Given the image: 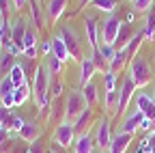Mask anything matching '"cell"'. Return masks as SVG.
Instances as JSON below:
<instances>
[{"label": "cell", "mask_w": 155, "mask_h": 153, "mask_svg": "<svg viewBox=\"0 0 155 153\" xmlns=\"http://www.w3.org/2000/svg\"><path fill=\"white\" fill-rule=\"evenodd\" d=\"M131 24H123L121 30H119V37H116V41H114V50H125L127 43L131 41Z\"/></svg>", "instance_id": "obj_19"}, {"label": "cell", "mask_w": 155, "mask_h": 153, "mask_svg": "<svg viewBox=\"0 0 155 153\" xmlns=\"http://www.w3.org/2000/svg\"><path fill=\"white\" fill-rule=\"evenodd\" d=\"M61 95H63V82L52 78V82H50V97L56 99V97H61Z\"/></svg>", "instance_id": "obj_33"}, {"label": "cell", "mask_w": 155, "mask_h": 153, "mask_svg": "<svg viewBox=\"0 0 155 153\" xmlns=\"http://www.w3.org/2000/svg\"><path fill=\"white\" fill-rule=\"evenodd\" d=\"M144 138L149 140V145H151V147H155V129H153V131H149V134H147Z\"/></svg>", "instance_id": "obj_41"}, {"label": "cell", "mask_w": 155, "mask_h": 153, "mask_svg": "<svg viewBox=\"0 0 155 153\" xmlns=\"http://www.w3.org/2000/svg\"><path fill=\"white\" fill-rule=\"evenodd\" d=\"M153 9H155V2H153Z\"/></svg>", "instance_id": "obj_48"}, {"label": "cell", "mask_w": 155, "mask_h": 153, "mask_svg": "<svg viewBox=\"0 0 155 153\" xmlns=\"http://www.w3.org/2000/svg\"><path fill=\"white\" fill-rule=\"evenodd\" d=\"M0 7H2V17L9 22V15H11V11H13V7L9 5V0H0Z\"/></svg>", "instance_id": "obj_36"}, {"label": "cell", "mask_w": 155, "mask_h": 153, "mask_svg": "<svg viewBox=\"0 0 155 153\" xmlns=\"http://www.w3.org/2000/svg\"><path fill=\"white\" fill-rule=\"evenodd\" d=\"M142 39H144V32H142V30H138V32L131 37V41H129V43H127V48H125L127 63H131L136 56H138V50H140V45H142Z\"/></svg>", "instance_id": "obj_16"}, {"label": "cell", "mask_w": 155, "mask_h": 153, "mask_svg": "<svg viewBox=\"0 0 155 153\" xmlns=\"http://www.w3.org/2000/svg\"><path fill=\"white\" fill-rule=\"evenodd\" d=\"M123 22L119 20V15H110L108 20L101 24V43H108V45H114L116 37H119V30H121Z\"/></svg>", "instance_id": "obj_5"}, {"label": "cell", "mask_w": 155, "mask_h": 153, "mask_svg": "<svg viewBox=\"0 0 155 153\" xmlns=\"http://www.w3.org/2000/svg\"><path fill=\"white\" fill-rule=\"evenodd\" d=\"M75 153H93V138L88 131L80 134L75 138Z\"/></svg>", "instance_id": "obj_21"}, {"label": "cell", "mask_w": 155, "mask_h": 153, "mask_svg": "<svg viewBox=\"0 0 155 153\" xmlns=\"http://www.w3.org/2000/svg\"><path fill=\"white\" fill-rule=\"evenodd\" d=\"M144 121V114L140 112V110H134L129 117L123 121V125H121V131H127V134H134L136 129H140V123Z\"/></svg>", "instance_id": "obj_15"}, {"label": "cell", "mask_w": 155, "mask_h": 153, "mask_svg": "<svg viewBox=\"0 0 155 153\" xmlns=\"http://www.w3.org/2000/svg\"><path fill=\"white\" fill-rule=\"evenodd\" d=\"M52 54L56 56V58H61L63 63L65 61H69V50H67V43L63 41V37L61 35H58V37H54V39H52Z\"/></svg>", "instance_id": "obj_17"}, {"label": "cell", "mask_w": 155, "mask_h": 153, "mask_svg": "<svg viewBox=\"0 0 155 153\" xmlns=\"http://www.w3.org/2000/svg\"><path fill=\"white\" fill-rule=\"evenodd\" d=\"M91 114H93V110H91V108H86V110L80 114V117L75 119V123H73V129H75V134H78V136L86 131V125H88V121H91Z\"/></svg>", "instance_id": "obj_25"}, {"label": "cell", "mask_w": 155, "mask_h": 153, "mask_svg": "<svg viewBox=\"0 0 155 153\" xmlns=\"http://www.w3.org/2000/svg\"><path fill=\"white\" fill-rule=\"evenodd\" d=\"M127 75L134 80V84L138 88H144L153 78V69H151V63L149 58H144V56H136V58L129 63V69H127Z\"/></svg>", "instance_id": "obj_2"}, {"label": "cell", "mask_w": 155, "mask_h": 153, "mask_svg": "<svg viewBox=\"0 0 155 153\" xmlns=\"http://www.w3.org/2000/svg\"><path fill=\"white\" fill-rule=\"evenodd\" d=\"M136 88L138 86L134 84V80L129 78V75H125V80H123V84L119 88V114L127 108V104H129V99H131V95H134Z\"/></svg>", "instance_id": "obj_10"}, {"label": "cell", "mask_w": 155, "mask_h": 153, "mask_svg": "<svg viewBox=\"0 0 155 153\" xmlns=\"http://www.w3.org/2000/svg\"><path fill=\"white\" fill-rule=\"evenodd\" d=\"M7 75L11 78V82H13L15 86H22L24 82H28V80H26V71H24V67L19 65V63H15V65L11 67V71H9Z\"/></svg>", "instance_id": "obj_24"}, {"label": "cell", "mask_w": 155, "mask_h": 153, "mask_svg": "<svg viewBox=\"0 0 155 153\" xmlns=\"http://www.w3.org/2000/svg\"><path fill=\"white\" fill-rule=\"evenodd\" d=\"M28 30V22L24 20V17H15V20L11 22V41L22 50L24 48V35Z\"/></svg>", "instance_id": "obj_9"}, {"label": "cell", "mask_w": 155, "mask_h": 153, "mask_svg": "<svg viewBox=\"0 0 155 153\" xmlns=\"http://www.w3.org/2000/svg\"><path fill=\"white\" fill-rule=\"evenodd\" d=\"M91 5H93L95 9H99V11L114 13V9H116V0H93Z\"/></svg>", "instance_id": "obj_30"}, {"label": "cell", "mask_w": 155, "mask_h": 153, "mask_svg": "<svg viewBox=\"0 0 155 153\" xmlns=\"http://www.w3.org/2000/svg\"><path fill=\"white\" fill-rule=\"evenodd\" d=\"M110 142H112V136H110V121H108V119H101L99 127H97V134H95V145L99 147V149L110 151Z\"/></svg>", "instance_id": "obj_11"}, {"label": "cell", "mask_w": 155, "mask_h": 153, "mask_svg": "<svg viewBox=\"0 0 155 153\" xmlns=\"http://www.w3.org/2000/svg\"><path fill=\"white\" fill-rule=\"evenodd\" d=\"M45 67H48V71H50L52 78H56V75L63 71V61L56 58L54 54H50V56H45Z\"/></svg>", "instance_id": "obj_28"}, {"label": "cell", "mask_w": 155, "mask_h": 153, "mask_svg": "<svg viewBox=\"0 0 155 153\" xmlns=\"http://www.w3.org/2000/svg\"><path fill=\"white\" fill-rule=\"evenodd\" d=\"M153 2L155 0H134V11L136 13H147V11H151L153 9Z\"/></svg>", "instance_id": "obj_32"}, {"label": "cell", "mask_w": 155, "mask_h": 153, "mask_svg": "<svg viewBox=\"0 0 155 153\" xmlns=\"http://www.w3.org/2000/svg\"><path fill=\"white\" fill-rule=\"evenodd\" d=\"M26 48H37V35H35L32 28H28L26 35H24V48H22V52H24Z\"/></svg>", "instance_id": "obj_35"}, {"label": "cell", "mask_w": 155, "mask_h": 153, "mask_svg": "<svg viewBox=\"0 0 155 153\" xmlns=\"http://www.w3.org/2000/svg\"><path fill=\"white\" fill-rule=\"evenodd\" d=\"M13 93H15V84L11 82L9 75H5L2 80H0V106L11 110L15 106V99H13Z\"/></svg>", "instance_id": "obj_7"}, {"label": "cell", "mask_w": 155, "mask_h": 153, "mask_svg": "<svg viewBox=\"0 0 155 153\" xmlns=\"http://www.w3.org/2000/svg\"><path fill=\"white\" fill-rule=\"evenodd\" d=\"M13 65H15V56L9 54V52H2V56H0V71H2V73H9Z\"/></svg>", "instance_id": "obj_31"}, {"label": "cell", "mask_w": 155, "mask_h": 153, "mask_svg": "<svg viewBox=\"0 0 155 153\" xmlns=\"http://www.w3.org/2000/svg\"><path fill=\"white\" fill-rule=\"evenodd\" d=\"M95 73H97V67H95L93 58H91V56H84V61L80 63V86L88 84Z\"/></svg>", "instance_id": "obj_14"}, {"label": "cell", "mask_w": 155, "mask_h": 153, "mask_svg": "<svg viewBox=\"0 0 155 153\" xmlns=\"http://www.w3.org/2000/svg\"><path fill=\"white\" fill-rule=\"evenodd\" d=\"M0 20H5V17H2V7H0Z\"/></svg>", "instance_id": "obj_45"}, {"label": "cell", "mask_w": 155, "mask_h": 153, "mask_svg": "<svg viewBox=\"0 0 155 153\" xmlns=\"http://www.w3.org/2000/svg\"><path fill=\"white\" fill-rule=\"evenodd\" d=\"M73 136H75V129H73V123H69V121L58 123L54 129V140L58 142L61 149H69L73 142Z\"/></svg>", "instance_id": "obj_6"}, {"label": "cell", "mask_w": 155, "mask_h": 153, "mask_svg": "<svg viewBox=\"0 0 155 153\" xmlns=\"http://www.w3.org/2000/svg\"><path fill=\"white\" fill-rule=\"evenodd\" d=\"M134 20H136V11L131 9V11H127V13H125V24H131Z\"/></svg>", "instance_id": "obj_40"}, {"label": "cell", "mask_w": 155, "mask_h": 153, "mask_svg": "<svg viewBox=\"0 0 155 153\" xmlns=\"http://www.w3.org/2000/svg\"><path fill=\"white\" fill-rule=\"evenodd\" d=\"M41 52H43L45 56H50V54H52V41H45V43L41 45Z\"/></svg>", "instance_id": "obj_39"}, {"label": "cell", "mask_w": 155, "mask_h": 153, "mask_svg": "<svg viewBox=\"0 0 155 153\" xmlns=\"http://www.w3.org/2000/svg\"><path fill=\"white\" fill-rule=\"evenodd\" d=\"M39 134H41V127H39L37 123H24V127L19 129V136H22L26 142H37V138H39Z\"/></svg>", "instance_id": "obj_18"}, {"label": "cell", "mask_w": 155, "mask_h": 153, "mask_svg": "<svg viewBox=\"0 0 155 153\" xmlns=\"http://www.w3.org/2000/svg\"><path fill=\"white\" fill-rule=\"evenodd\" d=\"M136 153H151V145H149L147 138L140 140V145H138V149H136Z\"/></svg>", "instance_id": "obj_37"}, {"label": "cell", "mask_w": 155, "mask_h": 153, "mask_svg": "<svg viewBox=\"0 0 155 153\" xmlns=\"http://www.w3.org/2000/svg\"><path fill=\"white\" fill-rule=\"evenodd\" d=\"M88 2H93V0H80V9H84V7H86Z\"/></svg>", "instance_id": "obj_44"}, {"label": "cell", "mask_w": 155, "mask_h": 153, "mask_svg": "<svg viewBox=\"0 0 155 153\" xmlns=\"http://www.w3.org/2000/svg\"><path fill=\"white\" fill-rule=\"evenodd\" d=\"M26 2H28V0H13V9H15V11H17V9H22Z\"/></svg>", "instance_id": "obj_42"}, {"label": "cell", "mask_w": 155, "mask_h": 153, "mask_svg": "<svg viewBox=\"0 0 155 153\" xmlns=\"http://www.w3.org/2000/svg\"><path fill=\"white\" fill-rule=\"evenodd\" d=\"M30 15H32V24L37 28H43V15H41V7H39V0H30Z\"/></svg>", "instance_id": "obj_29"}, {"label": "cell", "mask_w": 155, "mask_h": 153, "mask_svg": "<svg viewBox=\"0 0 155 153\" xmlns=\"http://www.w3.org/2000/svg\"><path fill=\"white\" fill-rule=\"evenodd\" d=\"M84 26H86V37H88V43H91V50H95V48H99V37H97V24H95V20L93 17H86L84 20Z\"/></svg>", "instance_id": "obj_23"}, {"label": "cell", "mask_w": 155, "mask_h": 153, "mask_svg": "<svg viewBox=\"0 0 155 153\" xmlns=\"http://www.w3.org/2000/svg\"><path fill=\"white\" fill-rule=\"evenodd\" d=\"M131 2H134V0H131Z\"/></svg>", "instance_id": "obj_51"}, {"label": "cell", "mask_w": 155, "mask_h": 153, "mask_svg": "<svg viewBox=\"0 0 155 153\" xmlns=\"http://www.w3.org/2000/svg\"><path fill=\"white\" fill-rule=\"evenodd\" d=\"M86 108H88V104H86V99H84L82 91H75V88H73V91L67 95V101H65V121L75 123V119L80 117Z\"/></svg>", "instance_id": "obj_3"}, {"label": "cell", "mask_w": 155, "mask_h": 153, "mask_svg": "<svg viewBox=\"0 0 155 153\" xmlns=\"http://www.w3.org/2000/svg\"><path fill=\"white\" fill-rule=\"evenodd\" d=\"M153 84H155V80H153ZM153 99H155V88H153Z\"/></svg>", "instance_id": "obj_46"}, {"label": "cell", "mask_w": 155, "mask_h": 153, "mask_svg": "<svg viewBox=\"0 0 155 153\" xmlns=\"http://www.w3.org/2000/svg\"><path fill=\"white\" fill-rule=\"evenodd\" d=\"M32 95V86L28 82H24L22 86H15V93H13V99H15V106H24L28 101V97Z\"/></svg>", "instance_id": "obj_20"}, {"label": "cell", "mask_w": 155, "mask_h": 153, "mask_svg": "<svg viewBox=\"0 0 155 153\" xmlns=\"http://www.w3.org/2000/svg\"><path fill=\"white\" fill-rule=\"evenodd\" d=\"M142 32H144V39H147V41H153V39H155V9L147 11Z\"/></svg>", "instance_id": "obj_22"}, {"label": "cell", "mask_w": 155, "mask_h": 153, "mask_svg": "<svg viewBox=\"0 0 155 153\" xmlns=\"http://www.w3.org/2000/svg\"><path fill=\"white\" fill-rule=\"evenodd\" d=\"M82 95H84V99H86V104L91 106V104H95L97 101V97H99V93H97V84H95V80H91L88 84H84L82 88Z\"/></svg>", "instance_id": "obj_27"}, {"label": "cell", "mask_w": 155, "mask_h": 153, "mask_svg": "<svg viewBox=\"0 0 155 153\" xmlns=\"http://www.w3.org/2000/svg\"><path fill=\"white\" fill-rule=\"evenodd\" d=\"M7 136H9V127L0 123V147H2V142L7 140Z\"/></svg>", "instance_id": "obj_38"}, {"label": "cell", "mask_w": 155, "mask_h": 153, "mask_svg": "<svg viewBox=\"0 0 155 153\" xmlns=\"http://www.w3.org/2000/svg\"><path fill=\"white\" fill-rule=\"evenodd\" d=\"M28 153H41V147H39L37 142H32V145H30V151H28Z\"/></svg>", "instance_id": "obj_43"}, {"label": "cell", "mask_w": 155, "mask_h": 153, "mask_svg": "<svg viewBox=\"0 0 155 153\" xmlns=\"http://www.w3.org/2000/svg\"><path fill=\"white\" fill-rule=\"evenodd\" d=\"M136 110H140L147 119L155 121V99H153V95H147V93L136 95Z\"/></svg>", "instance_id": "obj_8"}, {"label": "cell", "mask_w": 155, "mask_h": 153, "mask_svg": "<svg viewBox=\"0 0 155 153\" xmlns=\"http://www.w3.org/2000/svg\"><path fill=\"white\" fill-rule=\"evenodd\" d=\"M54 153H58V151H54Z\"/></svg>", "instance_id": "obj_50"}, {"label": "cell", "mask_w": 155, "mask_h": 153, "mask_svg": "<svg viewBox=\"0 0 155 153\" xmlns=\"http://www.w3.org/2000/svg\"><path fill=\"white\" fill-rule=\"evenodd\" d=\"M50 82H52V75L45 67V63L41 67L35 69V80H32V97H35V104L39 108V114H43V119L48 117L50 112Z\"/></svg>", "instance_id": "obj_1"}, {"label": "cell", "mask_w": 155, "mask_h": 153, "mask_svg": "<svg viewBox=\"0 0 155 153\" xmlns=\"http://www.w3.org/2000/svg\"><path fill=\"white\" fill-rule=\"evenodd\" d=\"M131 136L134 134H127V131H119L112 136V142H110V153H125L129 142H131Z\"/></svg>", "instance_id": "obj_12"}, {"label": "cell", "mask_w": 155, "mask_h": 153, "mask_svg": "<svg viewBox=\"0 0 155 153\" xmlns=\"http://www.w3.org/2000/svg\"><path fill=\"white\" fill-rule=\"evenodd\" d=\"M67 2L69 0H48L45 5V11H48V20L50 22H58V17H61L67 9Z\"/></svg>", "instance_id": "obj_13"}, {"label": "cell", "mask_w": 155, "mask_h": 153, "mask_svg": "<svg viewBox=\"0 0 155 153\" xmlns=\"http://www.w3.org/2000/svg\"><path fill=\"white\" fill-rule=\"evenodd\" d=\"M125 65H127V56H125V50H116L114 58H112V63H110V71L119 73V71H123V69H125Z\"/></svg>", "instance_id": "obj_26"}, {"label": "cell", "mask_w": 155, "mask_h": 153, "mask_svg": "<svg viewBox=\"0 0 155 153\" xmlns=\"http://www.w3.org/2000/svg\"><path fill=\"white\" fill-rule=\"evenodd\" d=\"M104 84H106V93L116 91V73H114V71L104 73Z\"/></svg>", "instance_id": "obj_34"}, {"label": "cell", "mask_w": 155, "mask_h": 153, "mask_svg": "<svg viewBox=\"0 0 155 153\" xmlns=\"http://www.w3.org/2000/svg\"><path fill=\"white\" fill-rule=\"evenodd\" d=\"M61 37H63V41L67 43V50H69V54H71V58L73 61H84V54H82V45H80V41H78V35L65 24L63 28H61Z\"/></svg>", "instance_id": "obj_4"}, {"label": "cell", "mask_w": 155, "mask_h": 153, "mask_svg": "<svg viewBox=\"0 0 155 153\" xmlns=\"http://www.w3.org/2000/svg\"><path fill=\"white\" fill-rule=\"evenodd\" d=\"M39 2H43V0H39Z\"/></svg>", "instance_id": "obj_49"}, {"label": "cell", "mask_w": 155, "mask_h": 153, "mask_svg": "<svg viewBox=\"0 0 155 153\" xmlns=\"http://www.w3.org/2000/svg\"><path fill=\"white\" fill-rule=\"evenodd\" d=\"M151 153H155V147H151Z\"/></svg>", "instance_id": "obj_47"}]
</instances>
